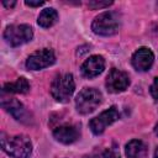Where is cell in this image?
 <instances>
[{
	"label": "cell",
	"instance_id": "obj_1",
	"mask_svg": "<svg viewBox=\"0 0 158 158\" xmlns=\"http://www.w3.org/2000/svg\"><path fill=\"white\" fill-rule=\"evenodd\" d=\"M1 147L12 158H28L32 152L31 139L25 135L7 136L1 133Z\"/></svg>",
	"mask_w": 158,
	"mask_h": 158
},
{
	"label": "cell",
	"instance_id": "obj_2",
	"mask_svg": "<svg viewBox=\"0 0 158 158\" xmlns=\"http://www.w3.org/2000/svg\"><path fill=\"white\" fill-rule=\"evenodd\" d=\"M118 27L120 16L115 11H105L98 15L91 23L93 32L100 36H112L118 31Z\"/></svg>",
	"mask_w": 158,
	"mask_h": 158
},
{
	"label": "cell",
	"instance_id": "obj_3",
	"mask_svg": "<svg viewBox=\"0 0 158 158\" xmlns=\"http://www.w3.org/2000/svg\"><path fill=\"white\" fill-rule=\"evenodd\" d=\"M102 95L99 90L94 88H84L79 91L75 98L77 111L81 115H88L95 111V109L101 104Z\"/></svg>",
	"mask_w": 158,
	"mask_h": 158
},
{
	"label": "cell",
	"instance_id": "obj_4",
	"mask_svg": "<svg viewBox=\"0 0 158 158\" xmlns=\"http://www.w3.org/2000/svg\"><path fill=\"white\" fill-rule=\"evenodd\" d=\"M75 89L74 78L70 73L58 75L51 84V95L58 102H67Z\"/></svg>",
	"mask_w": 158,
	"mask_h": 158
},
{
	"label": "cell",
	"instance_id": "obj_5",
	"mask_svg": "<svg viewBox=\"0 0 158 158\" xmlns=\"http://www.w3.org/2000/svg\"><path fill=\"white\" fill-rule=\"evenodd\" d=\"M33 37V31L30 25H10L4 31V40L12 47L27 43Z\"/></svg>",
	"mask_w": 158,
	"mask_h": 158
},
{
	"label": "cell",
	"instance_id": "obj_6",
	"mask_svg": "<svg viewBox=\"0 0 158 158\" xmlns=\"http://www.w3.org/2000/svg\"><path fill=\"white\" fill-rule=\"evenodd\" d=\"M1 106L9 114H11L17 121L23 122V123H31L32 122L31 114L26 110V107L17 99L10 98V96H5V94L2 93V96H1Z\"/></svg>",
	"mask_w": 158,
	"mask_h": 158
},
{
	"label": "cell",
	"instance_id": "obj_7",
	"mask_svg": "<svg viewBox=\"0 0 158 158\" xmlns=\"http://www.w3.org/2000/svg\"><path fill=\"white\" fill-rule=\"evenodd\" d=\"M120 117V114L115 106H111L110 109L102 111L99 116L94 117L89 122V127L94 135H101L105 128L110 125H112L115 121H117Z\"/></svg>",
	"mask_w": 158,
	"mask_h": 158
},
{
	"label": "cell",
	"instance_id": "obj_8",
	"mask_svg": "<svg viewBox=\"0 0 158 158\" xmlns=\"http://www.w3.org/2000/svg\"><path fill=\"white\" fill-rule=\"evenodd\" d=\"M56 62V56L52 49L43 48L33 52L26 60V67L30 70H40L52 65Z\"/></svg>",
	"mask_w": 158,
	"mask_h": 158
},
{
	"label": "cell",
	"instance_id": "obj_9",
	"mask_svg": "<svg viewBox=\"0 0 158 158\" xmlns=\"http://www.w3.org/2000/svg\"><path fill=\"white\" fill-rule=\"evenodd\" d=\"M106 89L110 91V93H114V94H117V93H121V91H125L128 85H130V78H128V74L120 70V69H116V68H112L107 77H106Z\"/></svg>",
	"mask_w": 158,
	"mask_h": 158
},
{
	"label": "cell",
	"instance_id": "obj_10",
	"mask_svg": "<svg viewBox=\"0 0 158 158\" xmlns=\"http://www.w3.org/2000/svg\"><path fill=\"white\" fill-rule=\"evenodd\" d=\"M153 60H154V54L147 47L138 48L133 53L132 59H131L133 68L136 70H138V72H146V70H148L152 67Z\"/></svg>",
	"mask_w": 158,
	"mask_h": 158
},
{
	"label": "cell",
	"instance_id": "obj_11",
	"mask_svg": "<svg viewBox=\"0 0 158 158\" xmlns=\"http://www.w3.org/2000/svg\"><path fill=\"white\" fill-rule=\"evenodd\" d=\"M105 69V59L102 56L95 54L90 56L83 64H81V74L85 78H95L101 74Z\"/></svg>",
	"mask_w": 158,
	"mask_h": 158
},
{
	"label": "cell",
	"instance_id": "obj_12",
	"mask_svg": "<svg viewBox=\"0 0 158 158\" xmlns=\"http://www.w3.org/2000/svg\"><path fill=\"white\" fill-rule=\"evenodd\" d=\"M53 137L63 144H70L80 137V130L75 125H62L53 130Z\"/></svg>",
	"mask_w": 158,
	"mask_h": 158
},
{
	"label": "cell",
	"instance_id": "obj_13",
	"mask_svg": "<svg viewBox=\"0 0 158 158\" xmlns=\"http://www.w3.org/2000/svg\"><path fill=\"white\" fill-rule=\"evenodd\" d=\"M4 93H14V94H26L30 91V83L26 78H17L15 81L6 83L2 88Z\"/></svg>",
	"mask_w": 158,
	"mask_h": 158
},
{
	"label": "cell",
	"instance_id": "obj_14",
	"mask_svg": "<svg viewBox=\"0 0 158 158\" xmlns=\"http://www.w3.org/2000/svg\"><path fill=\"white\" fill-rule=\"evenodd\" d=\"M146 152H147V147L139 139H131L125 148V153L127 158H139L144 156Z\"/></svg>",
	"mask_w": 158,
	"mask_h": 158
},
{
	"label": "cell",
	"instance_id": "obj_15",
	"mask_svg": "<svg viewBox=\"0 0 158 158\" xmlns=\"http://www.w3.org/2000/svg\"><path fill=\"white\" fill-rule=\"evenodd\" d=\"M58 20V14L53 7H47L44 10L41 11V14L38 15V25L43 28H48L51 26H53Z\"/></svg>",
	"mask_w": 158,
	"mask_h": 158
},
{
	"label": "cell",
	"instance_id": "obj_16",
	"mask_svg": "<svg viewBox=\"0 0 158 158\" xmlns=\"http://www.w3.org/2000/svg\"><path fill=\"white\" fill-rule=\"evenodd\" d=\"M111 4H112V1H96V0H94V1H89L88 2V6L90 9H93V10H98V9L107 7Z\"/></svg>",
	"mask_w": 158,
	"mask_h": 158
},
{
	"label": "cell",
	"instance_id": "obj_17",
	"mask_svg": "<svg viewBox=\"0 0 158 158\" xmlns=\"http://www.w3.org/2000/svg\"><path fill=\"white\" fill-rule=\"evenodd\" d=\"M102 158H121L120 157V152L116 147H111V148H106L102 153Z\"/></svg>",
	"mask_w": 158,
	"mask_h": 158
},
{
	"label": "cell",
	"instance_id": "obj_18",
	"mask_svg": "<svg viewBox=\"0 0 158 158\" xmlns=\"http://www.w3.org/2000/svg\"><path fill=\"white\" fill-rule=\"evenodd\" d=\"M149 91H151L152 96H153L154 99H157V100H158V78H156V79H154V81L152 83Z\"/></svg>",
	"mask_w": 158,
	"mask_h": 158
},
{
	"label": "cell",
	"instance_id": "obj_19",
	"mask_svg": "<svg viewBox=\"0 0 158 158\" xmlns=\"http://www.w3.org/2000/svg\"><path fill=\"white\" fill-rule=\"evenodd\" d=\"M25 4H26L27 6H31V7H37V6H41V5H43V4H44V1H40V0H37V1L26 0V1H25Z\"/></svg>",
	"mask_w": 158,
	"mask_h": 158
},
{
	"label": "cell",
	"instance_id": "obj_20",
	"mask_svg": "<svg viewBox=\"0 0 158 158\" xmlns=\"http://www.w3.org/2000/svg\"><path fill=\"white\" fill-rule=\"evenodd\" d=\"M2 5L6 7V9H11V7H14L15 5H16V1H2Z\"/></svg>",
	"mask_w": 158,
	"mask_h": 158
},
{
	"label": "cell",
	"instance_id": "obj_21",
	"mask_svg": "<svg viewBox=\"0 0 158 158\" xmlns=\"http://www.w3.org/2000/svg\"><path fill=\"white\" fill-rule=\"evenodd\" d=\"M154 133L158 136V123H157V125H156V127H154Z\"/></svg>",
	"mask_w": 158,
	"mask_h": 158
},
{
	"label": "cell",
	"instance_id": "obj_22",
	"mask_svg": "<svg viewBox=\"0 0 158 158\" xmlns=\"http://www.w3.org/2000/svg\"><path fill=\"white\" fill-rule=\"evenodd\" d=\"M154 158H158V147H157V149L154 151Z\"/></svg>",
	"mask_w": 158,
	"mask_h": 158
}]
</instances>
